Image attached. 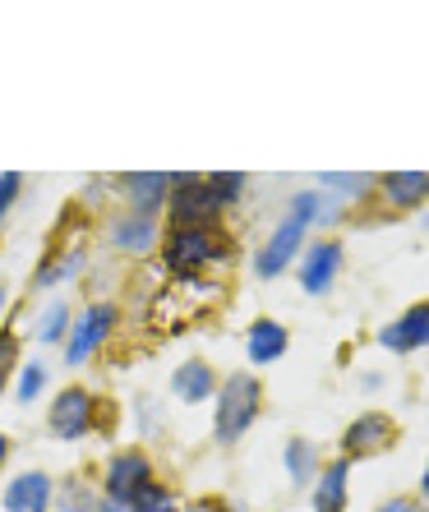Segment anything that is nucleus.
<instances>
[{"label": "nucleus", "instance_id": "nucleus-1", "mask_svg": "<svg viewBox=\"0 0 429 512\" xmlns=\"http://www.w3.org/2000/svg\"><path fill=\"white\" fill-rule=\"evenodd\" d=\"M259 379H250V374H231L227 383H222V397H217V439L222 443H236L245 429L254 425V416H259Z\"/></svg>", "mask_w": 429, "mask_h": 512}, {"label": "nucleus", "instance_id": "nucleus-2", "mask_svg": "<svg viewBox=\"0 0 429 512\" xmlns=\"http://www.w3.org/2000/svg\"><path fill=\"white\" fill-rule=\"evenodd\" d=\"M171 217H176V231H203L213 227L217 213H222V199L213 194L208 180H190V176H171Z\"/></svg>", "mask_w": 429, "mask_h": 512}, {"label": "nucleus", "instance_id": "nucleus-3", "mask_svg": "<svg viewBox=\"0 0 429 512\" xmlns=\"http://www.w3.org/2000/svg\"><path fill=\"white\" fill-rule=\"evenodd\" d=\"M217 259H227V236H217L213 227H203V231H171L167 263L176 268V273H194V268L217 263Z\"/></svg>", "mask_w": 429, "mask_h": 512}, {"label": "nucleus", "instance_id": "nucleus-4", "mask_svg": "<svg viewBox=\"0 0 429 512\" xmlns=\"http://www.w3.org/2000/svg\"><path fill=\"white\" fill-rule=\"evenodd\" d=\"M51 434L56 439H79V434H88L93 429V393H84V388H65V393L51 402Z\"/></svg>", "mask_w": 429, "mask_h": 512}, {"label": "nucleus", "instance_id": "nucleus-5", "mask_svg": "<svg viewBox=\"0 0 429 512\" xmlns=\"http://www.w3.org/2000/svg\"><path fill=\"white\" fill-rule=\"evenodd\" d=\"M153 485V466L143 453H120L107 466V499H139L143 489Z\"/></svg>", "mask_w": 429, "mask_h": 512}, {"label": "nucleus", "instance_id": "nucleus-6", "mask_svg": "<svg viewBox=\"0 0 429 512\" xmlns=\"http://www.w3.org/2000/svg\"><path fill=\"white\" fill-rule=\"evenodd\" d=\"M111 323H116V305H93V310H84V319L74 323L70 342H65V360L70 365H79V360H88L102 346V337L111 333Z\"/></svg>", "mask_w": 429, "mask_h": 512}, {"label": "nucleus", "instance_id": "nucleus-7", "mask_svg": "<svg viewBox=\"0 0 429 512\" xmlns=\"http://www.w3.org/2000/svg\"><path fill=\"white\" fill-rule=\"evenodd\" d=\"M305 227H310V222H300V217H286L282 227L273 231V240H268V245H263V254H259V277H277L286 263L296 259L300 240H305Z\"/></svg>", "mask_w": 429, "mask_h": 512}, {"label": "nucleus", "instance_id": "nucleus-8", "mask_svg": "<svg viewBox=\"0 0 429 512\" xmlns=\"http://www.w3.org/2000/svg\"><path fill=\"white\" fill-rule=\"evenodd\" d=\"M337 268H342V245H337V240H319V245H310L305 263H300V286H305L310 296H319V291L333 286Z\"/></svg>", "mask_w": 429, "mask_h": 512}, {"label": "nucleus", "instance_id": "nucleus-9", "mask_svg": "<svg viewBox=\"0 0 429 512\" xmlns=\"http://www.w3.org/2000/svg\"><path fill=\"white\" fill-rule=\"evenodd\" d=\"M51 508V476L28 471V476L5 485V512H47Z\"/></svg>", "mask_w": 429, "mask_h": 512}, {"label": "nucleus", "instance_id": "nucleus-10", "mask_svg": "<svg viewBox=\"0 0 429 512\" xmlns=\"http://www.w3.org/2000/svg\"><path fill=\"white\" fill-rule=\"evenodd\" d=\"M342 443H346V453H356V457L360 453H379V448L393 443V420L379 416V411H374V416H360L356 425L342 434Z\"/></svg>", "mask_w": 429, "mask_h": 512}, {"label": "nucleus", "instance_id": "nucleus-11", "mask_svg": "<svg viewBox=\"0 0 429 512\" xmlns=\"http://www.w3.org/2000/svg\"><path fill=\"white\" fill-rule=\"evenodd\" d=\"M383 346H393V351H416V346H429V305L406 310L402 319L383 333Z\"/></svg>", "mask_w": 429, "mask_h": 512}, {"label": "nucleus", "instance_id": "nucleus-12", "mask_svg": "<svg viewBox=\"0 0 429 512\" xmlns=\"http://www.w3.org/2000/svg\"><path fill=\"white\" fill-rule=\"evenodd\" d=\"M213 370L203 365V360H185L176 370V379H171V388H176L180 402H203V397H213Z\"/></svg>", "mask_w": 429, "mask_h": 512}, {"label": "nucleus", "instance_id": "nucleus-13", "mask_svg": "<svg viewBox=\"0 0 429 512\" xmlns=\"http://www.w3.org/2000/svg\"><path fill=\"white\" fill-rule=\"evenodd\" d=\"M125 190H130V203H134V213L143 217H153L157 213V203L171 194V176H130L125 180Z\"/></svg>", "mask_w": 429, "mask_h": 512}, {"label": "nucleus", "instance_id": "nucleus-14", "mask_svg": "<svg viewBox=\"0 0 429 512\" xmlns=\"http://www.w3.org/2000/svg\"><path fill=\"white\" fill-rule=\"evenodd\" d=\"M383 194L397 203V208H416L429 199V176L425 171H397V176L383 180Z\"/></svg>", "mask_w": 429, "mask_h": 512}, {"label": "nucleus", "instance_id": "nucleus-15", "mask_svg": "<svg viewBox=\"0 0 429 512\" xmlns=\"http://www.w3.org/2000/svg\"><path fill=\"white\" fill-rule=\"evenodd\" d=\"M286 351V328L273 319H259L250 328V360H259V365H268V360H282Z\"/></svg>", "mask_w": 429, "mask_h": 512}, {"label": "nucleus", "instance_id": "nucleus-16", "mask_svg": "<svg viewBox=\"0 0 429 512\" xmlns=\"http://www.w3.org/2000/svg\"><path fill=\"white\" fill-rule=\"evenodd\" d=\"M111 240L130 254H148V245H153V217H143V213L120 217L116 227H111Z\"/></svg>", "mask_w": 429, "mask_h": 512}, {"label": "nucleus", "instance_id": "nucleus-17", "mask_svg": "<svg viewBox=\"0 0 429 512\" xmlns=\"http://www.w3.org/2000/svg\"><path fill=\"white\" fill-rule=\"evenodd\" d=\"M346 471H351L346 462H333V471H323L314 512H342V503H346Z\"/></svg>", "mask_w": 429, "mask_h": 512}, {"label": "nucleus", "instance_id": "nucleus-18", "mask_svg": "<svg viewBox=\"0 0 429 512\" xmlns=\"http://www.w3.org/2000/svg\"><path fill=\"white\" fill-rule=\"evenodd\" d=\"M286 466H291V480L305 485V480L314 476V443H305V439L286 443Z\"/></svg>", "mask_w": 429, "mask_h": 512}, {"label": "nucleus", "instance_id": "nucleus-19", "mask_svg": "<svg viewBox=\"0 0 429 512\" xmlns=\"http://www.w3.org/2000/svg\"><path fill=\"white\" fill-rule=\"evenodd\" d=\"M65 323H70V310H65V305H51L47 314H42V328H37V337H42V342H60V337H65Z\"/></svg>", "mask_w": 429, "mask_h": 512}, {"label": "nucleus", "instance_id": "nucleus-20", "mask_svg": "<svg viewBox=\"0 0 429 512\" xmlns=\"http://www.w3.org/2000/svg\"><path fill=\"white\" fill-rule=\"evenodd\" d=\"M79 268H84V254H65L56 268H42V273H37V286H56L60 277H74Z\"/></svg>", "mask_w": 429, "mask_h": 512}, {"label": "nucleus", "instance_id": "nucleus-21", "mask_svg": "<svg viewBox=\"0 0 429 512\" xmlns=\"http://www.w3.org/2000/svg\"><path fill=\"white\" fill-rule=\"evenodd\" d=\"M60 512H97V503L84 485H70L65 494H60Z\"/></svg>", "mask_w": 429, "mask_h": 512}, {"label": "nucleus", "instance_id": "nucleus-22", "mask_svg": "<svg viewBox=\"0 0 429 512\" xmlns=\"http://www.w3.org/2000/svg\"><path fill=\"white\" fill-rule=\"evenodd\" d=\"M42 383H47V370H42V365H28L24 379H19V402H33V397L42 393Z\"/></svg>", "mask_w": 429, "mask_h": 512}, {"label": "nucleus", "instance_id": "nucleus-23", "mask_svg": "<svg viewBox=\"0 0 429 512\" xmlns=\"http://www.w3.org/2000/svg\"><path fill=\"white\" fill-rule=\"evenodd\" d=\"M14 351H19V346H14L10 333H5L0 337V388H5V379H10V370H14Z\"/></svg>", "mask_w": 429, "mask_h": 512}, {"label": "nucleus", "instance_id": "nucleus-24", "mask_svg": "<svg viewBox=\"0 0 429 512\" xmlns=\"http://www.w3.org/2000/svg\"><path fill=\"white\" fill-rule=\"evenodd\" d=\"M14 194H19V176H14V171H5V176H0V217L10 213Z\"/></svg>", "mask_w": 429, "mask_h": 512}, {"label": "nucleus", "instance_id": "nucleus-25", "mask_svg": "<svg viewBox=\"0 0 429 512\" xmlns=\"http://www.w3.org/2000/svg\"><path fill=\"white\" fill-rule=\"evenodd\" d=\"M208 185H213V194H217L222 203H231V199L240 194V176H217V180H208Z\"/></svg>", "mask_w": 429, "mask_h": 512}, {"label": "nucleus", "instance_id": "nucleus-26", "mask_svg": "<svg viewBox=\"0 0 429 512\" xmlns=\"http://www.w3.org/2000/svg\"><path fill=\"white\" fill-rule=\"evenodd\" d=\"M328 185H337V190H346V194H360V190H365V180H351V176H328Z\"/></svg>", "mask_w": 429, "mask_h": 512}, {"label": "nucleus", "instance_id": "nucleus-27", "mask_svg": "<svg viewBox=\"0 0 429 512\" xmlns=\"http://www.w3.org/2000/svg\"><path fill=\"white\" fill-rule=\"evenodd\" d=\"M97 512H139V503H130V499H107Z\"/></svg>", "mask_w": 429, "mask_h": 512}, {"label": "nucleus", "instance_id": "nucleus-28", "mask_svg": "<svg viewBox=\"0 0 429 512\" xmlns=\"http://www.w3.org/2000/svg\"><path fill=\"white\" fill-rule=\"evenodd\" d=\"M143 512H176V503H171V494H167V499H157V503H148V508H143Z\"/></svg>", "mask_w": 429, "mask_h": 512}, {"label": "nucleus", "instance_id": "nucleus-29", "mask_svg": "<svg viewBox=\"0 0 429 512\" xmlns=\"http://www.w3.org/2000/svg\"><path fill=\"white\" fill-rule=\"evenodd\" d=\"M190 512H222V503H194Z\"/></svg>", "mask_w": 429, "mask_h": 512}, {"label": "nucleus", "instance_id": "nucleus-30", "mask_svg": "<svg viewBox=\"0 0 429 512\" xmlns=\"http://www.w3.org/2000/svg\"><path fill=\"white\" fill-rule=\"evenodd\" d=\"M5 457H10V439L0 434V466H5Z\"/></svg>", "mask_w": 429, "mask_h": 512}, {"label": "nucleus", "instance_id": "nucleus-31", "mask_svg": "<svg viewBox=\"0 0 429 512\" xmlns=\"http://www.w3.org/2000/svg\"><path fill=\"white\" fill-rule=\"evenodd\" d=\"M379 512H406V503H383Z\"/></svg>", "mask_w": 429, "mask_h": 512}, {"label": "nucleus", "instance_id": "nucleus-32", "mask_svg": "<svg viewBox=\"0 0 429 512\" xmlns=\"http://www.w3.org/2000/svg\"><path fill=\"white\" fill-rule=\"evenodd\" d=\"M425 499H429V471H425Z\"/></svg>", "mask_w": 429, "mask_h": 512}, {"label": "nucleus", "instance_id": "nucleus-33", "mask_svg": "<svg viewBox=\"0 0 429 512\" xmlns=\"http://www.w3.org/2000/svg\"><path fill=\"white\" fill-rule=\"evenodd\" d=\"M0 305H5V291H0Z\"/></svg>", "mask_w": 429, "mask_h": 512}]
</instances>
